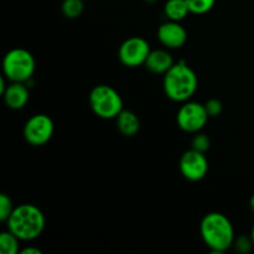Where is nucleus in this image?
I'll return each instance as SVG.
<instances>
[{"mask_svg":"<svg viewBox=\"0 0 254 254\" xmlns=\"http://www.w3.org/2000/svg\"><path fill=\"white\" fill-rule=\"evenodd\" d=\"M14 205H12V201L6 193H1L0 195V221L1 222H6L9 220L10 215L14 211Z\"/></svg>","mask_w":254,"mask_h":254,"instance_id":"a211bd4d","label":"nucleus"},{"mask_svg":"<svg viewBox=\"0 0 254 254\" xmlns=\"http://www.w3.org/2000/svg\"><path fill=\"white\" fill-rule=\"evenodd\" d=\"M200 233L203 243L215 253H223L235 243V228L226 215L210 212L200 223Z\"/></svg>","mask_w":254,"mask_h":254,"instance_id":"f257e3e1","label":"nucleus"},{"mask_svg":"<svg viewBox=\"0 0 254 254\" xmlns=\"http://www.w3.org/2000/svg\"><path fill=\"white\" fill-rule=\"evenodd\" d=\"M206 111L210 117H218L223 111V104L220 99L211 98L205 103Z\"/></svg>","mask_w":254,"mask_h":254,"instance_id":"aec40b11","label":"nucleus"},{"mask_svg":"<svg viewBox=\"0 0 254 254\" xmlns=\"http://www.w3.org/2000/svg\"><path fill=\"white\" fill-rule=\"evenodd\" d=\"M197 87L198 79L195 71L184 61L174 64V66L164 74V93L174 102L185 103L190 101L197 91Z\"/></svg>","mask_w":254,"mask_h":254,"instance_id":"f03ea898","label":"nucleus"},{"mask_svg":"<svg viewBox=\"0 0 254 254\" xmlns=\"http://www.w3.org/2000/svg\"><path fill=\"white\" fill-rule=\"evenodd\" d=\"M164 14L168 20L180 22L190 14V9L186 0H168L164 5Z\"/></svg>","mask_w":254,"mask_h":254,"instance_id":"4468645a","label":"nucleus"},{"mask_svg":"<svg viewBox=\"0 0 254 254\" xmlns=\"http://www.w3.org/2000/svg\"><path fill=\"white\" fill-rule=\"evenodd\" d=\"M20 253L21 254H42L41 250H39V248H35V247H26V248H24V250L20 251Z\"/></svg>","mask_w":254,"mask_h":254,"instance_id":"4be33fe9","label":"nucleus"},{"mask_svg":"<svg viewBox=\"0 0 254 254\" xmlns=\"http://www.w3.org/2000/svg\"><path fill=\"white\" fill-rule=\"evenodd\" d=\"M208 116L205 104L188 101L180 107L176 114V123L186 133H198L207 124Z\"/></svg>","mask_w":254,"mask_h":254,"instance_id":"423d86ee","label":"nucleus"},{"mask_svg":"<svg viewBox=\"0 0 254 254\" xmlns=\"http://www.w3.org/2000/svg\"><path fill=\"white\" fill-rule=\"evenodd\" d=\"M251 238H252L253 245H254V225H253V227H252V232H251Z\"/></svg>","mask_w":254,"mask_h":254,"instance_id":"b1692460","label":"nucleus"},{"mask_svg":"<svg viewBox=\"0 0 254 254\" xmlns=\"http://www.w3.org/2000/svg\"><path fill=\"white\" fill-rule=\"evenodd\" d=\"M84 10V0H64L61 4V11L67 19H77Z\"/></svg>","mask_w":254,"mask_h":254,"instance_id":"dca6fc26","label":"nucleus"},{"mask_svg":"<svg viewBox=\"0 0 254 254\" xmlns=\"http://www.w3.org/2000/svg\"><path fill=\"white\" fill-rule=\"evenodd\" d=\"M84 1H86V0H84Z\"/></svg>","mask_w":254,"mask_h":254,"instance_id":"393cba45","label":"nucleus"},{"mask_svg":"<svg viewBox=\"0 0 254 254\" xmlns=\"http://www.w3.org/2000/svg\"><path fill=\"white\" fill-rule=\"evenodd\" d=\"M36 62L30 51L25 49H12L2 59V73L10 82L26 83L34 76Z\"/></svg>","mask_w":254,"mask_h":254,"instance_id":"20e7f679","label":"nucleus"},{"mask_svg":"<svg viewBox=\"0 0 254 254\" xmlns=\"http://www.w3.org/2000/svg\"><path fill=\"white\" fill-rule=\"evenodd\" d=\"M233 246H235L236 250H237L240 253H247L250 252L251 248H252V246L254 245H253L252 238L247 237V236H241V237H238L237 240H235Z\"/></svg>","mask_w":254,"mask_h":254,"instance_id":"412c9836","label":"nucleus"},{"mask_svg":"<svg viewBox=\"0 0 254 254\" xmlns=\"http://www.w3.org/2000/svg\"><path fill=\"white\" fill-rule=\"evenodd\" d=\"M174 59L166 50H151L144 66L155 74H165L174 66Z\"/></svg>","mask_w":254,"mask_h":254,"instance_id":"f8f14e48","label":"nucleus"},{"mask_svg":"<svg viewBox=\"0 0 254 254\" xmlns=\"http://www.w3.org/2000/svg\"><path fill=\"white\" fill-rule=\"evenodd\" d=\"M20 240L9 230L0 233V252L2 254H17L20 252Z\"/></svg>","mask_w":254,"mask_h":254,"instance_id":"2eb2a0df","label":"nucleus"},{"mask_svg":"<svg viewBox=\"0 0 254 254\" xmlns=\"http://www.w3.org/2000/svg\"><path fill=\"white\" fill-rule=\"evenodd\" d=\"M46 225L45 215L37 206L22 203L16 206L6 221L7 230L20 241H34L42 235Z\"/></svg>","mask_w":254,"mask_h":254,"instance_id":"7ed1b4c3","label":"nucleus"},{"mask_svg":"<svg viewBox=\"0 0 254 254\" xmlns=\"http://www.w3.org/2000/svg\"><path fill=\"white\" fill-rule=\"evenodd\" d=\"M210 146L211 140L207 134L200 133V131L196 133V135L192 139V143H191V148L197 151H201V153H206L210 149Z\"/></svg>","mask_w":254,"mask_h":254,"instance_id":"6ab92c4d","label":"nucleus"},{"mask_svg":"<svg viewBox=\"0 0 254 254\" xmlns=\"http://www.w3.org/2000/svg\"><path fill=\"white\" fill-rule=\"evenodd\" d=\"M89 107L102 119H116L123 111L121 94L108 84H98L89 92Z\"/></svg>","mask_w":254,"mask_h":254,"instance_id":"39448f33","label":"nucleus"},{"mask_svg":"<svg viewBox=\"0 0 254 254\" xmlns=\"http://www.w3.org/2000/svg\"><path fill=\"white\" fill-rule=\"evenodd\" d=\"M156 36L166 49H180L188 41V31L185 27L179 21L171 20H168L159 26Z\"/></svg>","mask_w":254,"mask_h":254,"instance_id":"9d476101","label":"nucleus"},{"mask_svg":"<svg viewBox=\"0 0 254 254\" xmlns=\"http://www.w3.org/2000/svg\"><path fill=\"white\" fill-rule=\"evenodd\" d=\"M180 173L186 180L200 181L207 175L208 173V160L205 153L195 150L191 148L181 155L179 161Z\"/></svg>","mask_w":254,"mask_h":254,"instance_id":"1a4fd4ad","label":"nucleus"},{"mask_svg":"<svg viewBox=\"0 0 254 254\" xmlns=\"http://www.w3.org/2000/svg\"><path fill=\"white\" fill-rule=\"evenodd\" d=\"M151 49L149 42L140 36H133L122 42L119 46V61L126 67H139L145 64Z\"/></svg>","mask_w":254,"mask_h":254,"instance_id":"6e6552de","label":"nucleus"},{"mask_svg":"<svg viewBox=\"0 0 254 254\" xmlns=\"http://www.w3.org/2000/svg\"><path fill=\"white\" fill-rule=\"evenodd\" d=\"M191 14L202 15L211 11L216 4V0H186Z\"/></svg>","mask_w":254,"mask_h":254,"instance_id":"f3484780","label":"nucleus"},{"mask_svg":"<svg viewBox=\"0 0 254 254\" xmlns=\"http://www.w3.org/2000/svg\"><path fill=\"white\" fill-rule=\"evenodd\" d=\"M2 98L7 108L19 111L24 108L29 102V88L24 82H11L2 93Z\"/></svg>","mask_w":254,"mask_h":254,"instance_id":"9b49d317","label":"nucleus"},{"mask_svg":"<svg viewBox=\"0 0 254 254\" xmlns=\"http://www.w3.org/2000/svg\"><path fill=\"white\" fill-rule=\"evenodd\" d=\"M54 131V121L47 114H34L25 123L24 138L30 145L42 146L51 140Z\"/></svg>","mask_w":254,"mask_h":254,"instance_id":"0eeeda50","label":"nucleus"},{"mask_svg":"<svg viewBox=\"0 0 254 254\" xmlns=\"http://www.w3.org/2000/svg\"><path fill=\"white\" fill-rule=\"evenodd\" d=\"M116 122L119 133H121L122 135L127 136V138L135 136L136 134H138L139 129H140V121H139V117L131 111H126V109H123L116 118Z\"/></svg>","mask_w":254,"mask_h":254,"instance_id":"ddd939ff","label":"nucleus"},{"mask_svg":"<svg viewBox=\"0 0 254 254\" xmlns=\"http://www.w3.org/2000/svg\"><path fill=\"white\" fill-rule=\"evenodd\" d=\"M250 208H251V211H252L253 215H254V193L252 196H251V198H250Z\"/></svg>","mask_w":254,"mask_h":254,"instance_id":"5701e85b","label":"nucleus"}]
</instances>
